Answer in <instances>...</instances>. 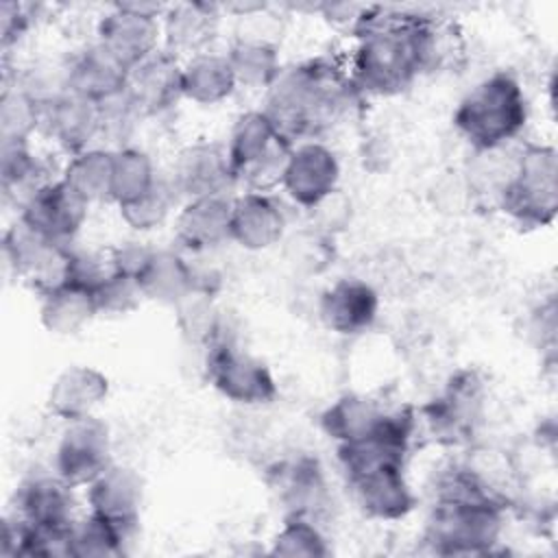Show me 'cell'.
<instances>
[{
	"instance_id": "6da1fadb",
	"label": "cell",
	"mask_w": 558,
	"mask_h": 558,
	"mask_svg": "<svg viewBox=\"0 0 558 558\" xmlns=\"http://www.w3.org/2000/svg\"><path fill=\"white\" fill-rule=\"evenodd\" d=\"M362 100L364 96L342 63L314 57L281 70L279 78L266 89L262 111L294 146L323 140L347 122Z\"/></svg>"
},
{
	"instance_id": "7a4b0ae2",
	"label": "cell",
	"mask_w": 558,
	"mask_h": 558,
	"mask_svg": "<svg viewBox=\"0 0 558 558\" xmlns=\"http://www.w3.org/2000/svg\"><path fill=\"white\" fill-rule=\"evenodd\" d=\"M418 15L381 7L377 20L355 37L347 70L364 98L399 96L423 74Z\"/></svg>"
},
{
	"instance_id": "3957f363",
	"label": "cell",
	"mask_w": 558,
	"mask_h": 558,
	"mask_svg": "<svg viewBox=\"0 0 558 558\" xmlns=\"http://www.w3.org/2000/svg\"><path fill=\"white\" fill-rule=\"evenodd\" d=\"M530 120V102L521 81L497 70L477 81L458 102L451 122L473 150L512 146Z\"/></svg>"
},
{
	"instance_id": "277c9868",
	"label": "cell",
	"mask_w": 558,
	"mask_h": 558,
	"mask_svg": "<svg viewBox=\"0 0 558 558\" xmlns=\"http://www.w3.org/2000/svg\"><path fill=\"white\" fill-rule=\"evenodd\" d=\"M501 499H432L421 541L436 556H486L506 530Z\"/></svg>"
},
{
	"instance_id": "5b68a950",
	"label": "cell",
	"mask_w": 558,
	"mask_h": 558,
	"mask_svg": "<svg viewBox=\"0 0 558 558\" xmlns=\"http://www.w3.org/2000/svg\"><path fill=\"white\" fill-rule=\"evenodd\" d=\"M523 229L551 227L558 216V150L551 144L527 142L517 148L512 174L497 201Z\"/></svg>"
},
{
	"instance_id": "8992f818",
	"label": "cell",
	"mask_w": 558,
	"mask_h": 558,
	"mask_svg": "<svg viewBox=\"0 0 558 558\" xmlns=\"http://www.w3.org/2000/svg\"><path fill=\"white\" fill-rule=\"evenodd\" d=\"M488 388L480 371L458 368L436 397L421 405L418 429L442 447H471L486 423Z\"/></svg>"
},
{
	"instance_id": "52a82bcc",
	"label": "cell",
	"mask_w": 558,
	"mask_h": 558,
	"mask_svg": "<svg viewBox=\"0 0 558 558\" xmlns=\"http://www.w3.org/2000/svg\"><path fill=\"white\" fill-rule=\"evenodd\" d=\"M225 148L238 187L270 192L281 183L292 144L262 109H251L235 118Z\"/></svg>"
},
{
	"instance_id": "ba28073f",
	"label": "cell",
	"mask_w": 558,
	"mask_h": 558,
	"mask_svg": "<svg viewBox=\"0 0 558 558\" xmlns=\"http://www.w3.org/2000/svg\"><path fill=\"white\" fill-rule=\"evenodd\" d=\"M203 351L207 381L227 401L244 408H262L277 399L279 386L270 366L242 349L227 331Z\"/></svg>"
},
{
	"instance_id": "9c48e42d",
	"label": "cell",
	"mask_w": 558,
	"mask_h": 558,
	"mask_svg": "<svg viewBox=\"0 0 558 558\" xmlns=\"http://www.w3.org/2000/svg\"><path fill=\"white\" fill-rule=\"evenodd\" d=\"M74 244L50 242L15 220L2 235L7 270L26 281L39 296L70 283Z\"/></svg>"
},
{
	"instance_id": "30bf717a",
	"label": "cell",
	"mask_w": 558,
	"mask_h": 558,
	"mask_svg": "<svg viewBox=\"0 0 558 558\" xmlns=\"http://www.w3.org/2000/svg\"><path fill=\"white\" fill-rule=\"evenodd\" d=\"M266 484L283 517H305L320 523L333 504L327 471L310 453L275 460L266 469Z\"/></svg>"
},
{
	"instance_id": "8fae6325",
	"label": "cell",
	"mask_w": 558,
	"mask_h": 558,
	"mask_svg": "<svg viewBox=\"0 0 558 558\" xmlns=\"http://www.w3.org/2000/svg\"><path fill=\"white\" fill-rule=\"evenodd\" d=\"M168 4L118 2L96 24V41L133 68L161 46V17Z\"/></svg>"
},
{
	"instance_id": "7c38bea8",
	"label": "cell",
	"mask_w": 558,
	"mask_h": 558,
	"mask_svg": "<svg viewBox=\"0 0 558 558\" xmlns=\"http://www.w3.org/2000/svg\"><path fill=\"white\" fill-rule=\"evenodd\" d=\"M111 464V432L105 421L92 414L65 423L52 453V471L61 480L74 488L89 486Z\"/></svg>"
},
{
	"instance_id": "4fadbf2b",
	"label": "cell",
	"mask_w": 558,
	"mask_h": 558,
	"mask_svg": "<svg viewBox=\"0 0 558 558\" xmlns=\"http://www.w3.org/2000/svg\"><path fill=\"white\" fill-rule=\"evenodd\" d=\"M340 174L338 155L323 140L299 142L288 155L279 187L294 205L316 209L338 192Z\"/></svg>"
},
{
	"instance_id": "5bb4252c",
	"label": "cell",
	"mask_w": 558,
	"mask_h": 558,
	"mask_svg": "<svg viewBox=\"0 0 558 558\" xmlns=\"http://www.w3.org/2000/svg\"><path fill=\"white\" fill-rule=\"evenodd\" d=\"M168 181L179 201L231 194L238 183L222 144L198 140L183 146L168 172Z\"/></svg>"
},
{
	"instance_id": "9a60e30c",
	"label": "cell",
	"mask_w": 558,
	"mask_h": 558,
	"mask_svg": "<svg viewBox=\"0 0 558 558\" xmlns=\"http://www.w3.org/2000/svg\"><path fill=\"white\" fill-rule=\"evenodd\" d=\"M87 211L89 203L59 177L41 185L22 205L17 220L50 242L72 244L87 220Z\"/></svg>"
},
{
	"instance_id": "2e32d148",
	"label": "cell",
	"mask_w": 558,
	"mask_h": 558,
	"mask_svg": "<svg viewBox=\"0 0 558 558\" xmlns=\"http://www.w3.org/2000/svg\"><path fill=\"white\" fill-rule=\"evenodd\" d=\"M124 94L142 118L168 113L183 98V61L159 48L129 70Z\"/></svg>"
},
{
	"instance_id": "e0dca14e",
	"label": "cell",
	"mask_w": 558,
	"mask_h": 558,
	"mask_svg": "<svg viewBox=\"0 0 558 558\" xmlns=\"http://www.w3.org/2000/svg\"><path fill=\"white\" fill-rule=\"evenodd\" d=\"M379 316V292L360 277H340L318 299L320 323L338 336H360Z\"/></svg>"
},
{
	"instance_id": "ac0fdd59",
	"label": "cell",
	"mask_w": 558,
	"mask_h": 558,
	"mask_svg": "<svg viewBox=\"0 0 558 558\" xmlns=\"http://www.w3.org/2000/svg\"><path fill=\"white\" fill-rule=\"evenodd\" d=\"M39 131L68 157L83 153L100 142V105L65 92L41 109Z\"/></svg>"
},
{
	"instance_id": "d6986e66",
	"label": "cell",
	"mask_w": 558,
	"mask_h": 558,
	"mask_svg": "<svg viewBox=\"0 0 558 558\" xmlns=\"http://www.w3.org/2000/svg\"><path fill=\"white\" fill-rule=\"evenodd\" d=\"M13 514L31 525L68 527L76 521L74 486L54 471L33 473L15 488Z\"/></svg>"
},
{
	"instance_id": "ffe728a7",
	"label": "cell",
	"mask_w": 558,
	"mask_h": 558,
	"mask_svg": "<svg viewBox=\"0 0 558 558\" xmlns=\"http://www.w3.org/2000/svg\"><path fill=\"white\" fill-rule=\"evenodd\" d=\"M233 194L183 201L174 216V238L183 251L205 253L231 242Z\"/></svg>"
},
{
	"instance_id": "44dd1931",
	"label": "cell",
	"mask_w": 558,
	"mask_h": 558,
	"mask_svg": "<svg viewBox=\"0 0 558 558\" xmlns=\"http://www.w3.org/2000/svg\"><path fill=\"white\" fill-rule=\"evenodd\" d=\"M288 216L277 196L270 192L244 190L233 194L231 242L246 251H266L283 238Z\"/></svg>"
},
{
	"instance_id": "7402d4cb",
	"label": "cell",
	"mask_w": 558,
	"mask_h": 558,
	"mask_svg": "<svg viewBox=\"0 0 558 558\" xmlns=\"http://www.w3.org/2000/svg\"><path fill=\"white\" fill-rule=\"evenodd\" d=\"M63 63L68 92L94 102H105L120 96L126 87L131 70L98 41L83 46Z\"/></svg>"
},
{
	"instance_id": "603a6c76",
	"label": "cell",
	"mask_w": 558,
	"mask_h": 558,
	"mask_svg": "<svg viewBox=\"0 0 558 558\" xmlns=\"http://www.w3.org/2000/svg\"><path fill=\"white\" fill-rule=\"evenodd\" d=\"M109 395V377L89 364L65 366L50 384L46 408L61 421L92 416Z\"/></svg>"
},
{
	"instance_id": "cb8c5ba5",
	"label": "cell",
	"mask_w": 558,
	"mask_h": 558,
	"mask_svg": "<svg viewBox=\"0 0 558 558\" xmlns=\"http://www.w3.org/2000/svg\"><path fill=\"white\" fill-rule=\"evenodd\" d=\"M222 7L211 2H174L161 17V44L166 50L192 57L209 50L220 28Z\"/></svg>"
},
{
	"instance_id": "d4e9b609",
	"label": "cell",
	"mask_w": 558,
	"mask_h": 558,
	"mask_svg": "<svg viewBox=\"0 0 558 558\" xmlns=\"http://www.w3.org/2000/svg\"><path fill=\"white\" fill-rule=\"evenodd\" d=\"M135 279L144 299L170 307L183 301L192 290L209 286L181 251L168 246H153Z\"/></svg>"
},
{
	"instance_id": "484cf974",
	"label": "cell",
	"mask_w": 558,
	"mask_h": 558,
	"mask_svg": "<svg viewBox=\"0 0 558 558\" xmlns=\"http://www.w3.org/2000/svg\"><path fill=\"white\" fill-rule=\"evenodd\" d=\"M85 488L87 510L137 530L144 506V482L135 469L111 464Z\"/></svg>"
},
{
	"instance_id": "4316f807",
	"label": "cell",
	"mask_w": 558,
	"mask_h": 558,
	"mask_svg": "<svg viewBox=\"0 0 558 558\" xmlns=\"http://www.w3.org/2000/svg\"><path fill=\"white\" fill-rule=\"evenodd\" d=\"M390 408L375 401L368 395L349 392L338 397L320 412V429L323 434L336 442V447L353 445L371 438L386 421Z\"/></svg>"
},
{
	"instance_id": "83f0119b",
	"label": "cell",
	"mask_w": 558,
	"mask_h": 558,
	"mask_svg": "<svg viewBox=\"0 0 558 558\" xmlns=\"http://www.w3.org/2000/svg\"><path fill=\"white\" fill-rule=\"evenodd\" d=\"M235 89H238V81L227 59V52L205 50L183 61V98L185 100L201 107H214L231 98Z\"/></svg>"
},
{
	"instance_id": "f1b7e54d",
	"label": "cell",
	"mask_w": 558,
	"mask_h": 558,
	"mask_svg": "<svg viewBox=\"0 0 558 558\" xmlns=\"http://www.w3.org/2000/svg\"><path fill=\"white\" fill-rule=\"evenodd\" d=\"M46 161L28 144H0V190L2 201L17 211L52 177Z\"/></svg>"
},
{
	"instance_id": "f546056e",
	"label": "cell",
	"mask_w": 558,
	"mask_h": 558,
	"mask_svg": "<svg viewBox=\"0 0 558 558\" xmlns=\"http://www.w3.org/2000/svg\"><path fill=\"white\" fill-rule=\"evenodd\" d=\"M98 316L94 296L87 288L65 283L39 296V320L54 336H74Z\"/></svg>"
},
{
	"instance_id": "4dcf8cb0",
	"label": "cell",
	"mask_w": 558,
	"mask_h": 558,
	"mask_svg": "<svg viewBox=\"0 0 558 558\" xmlns=\"http://www.w3.org/2000/svg\"><path fill=\"white\" fill-rule=\"evenodd\" d=\"M113 159L116 148L92 146L83 153L68 157L61 179L92 203H113Z\"/></svg>"
},
{
	"instance_id": "1f68e13d",
	"label": "cell",
	"mask_w": 558,
	"mask_h": 558,
	"mask_svg": "<svg viewBox=\"0 0 558 558\" xmlns=\"http://www.w3.org/2000/svg\"><path fill=\"white\" fill-rule=\"evenodd\" d=\"M238 87L268 89L281 74L279 48L262 37H240L227 50Z\"/></svg>"
},
{
	"instance_id": "d6a6232c",
	"label": "cell",
	"mask_w": 558,
	"mask_h": 558,
	"mask_svg": "<svg viewBox=\"0 0 558 558\" xmlns=\"http://www.w3.org/2000/svg\"><path fill=\"white\" fill-rule=\"evenodd\" d=\"M135 527H126L92 510L76 517L72 525V556L74 558H116L129 551Z\"/></svg>"
},
{
	"instance_id": "836d02e7",
	"label": "cell",
	"mask_w": 558,
	"mask_h": 558,
	"mask_svg": "<svg viewBox=\"0 0 558 558\" xmlns=\"http://www.w3.org/2000/svg\"><path fill=\"white\" fill-rule=\"evenodd\" d=\"M177 325L181 336L201 349L209 347L216 338H220L227 327L220 310L214 301V290L209 286H201L192 290L183 301L174 305Z\"/></svg>"
},
{
	"instance_id": "e575fe53",
	"label": "cell",
	"mask_w": 558,
	"mask_h": 558,
	"mask_svg": "<svg viewBox=\"0 0 558 558\" xmlns=\"http://www.w3.org/2000/svg\"><path fill=\"white\" fill-rule=\"evenodd\" d=\"M41 126V105L4 78L0 96V144H28Z\"/></svg>"
},
{
	"instance_id": "d590c367",
	"label": "cell",
	"mask_w": 558,
	"mask_h": 558,
	"mask_svg": "<svg viewBox=\"0 0 558 558\" xmlns=\"http://www.w3.org/2000/svg\"><path fill=\"white\" fill-rule=\"evenodd\" d=\"M179 205L181 201L172 190L168 177H159V181L148 192L118 205V211L122 222L129 225L133 231L148 233L163 227L174 207Z\"/></svg>"
},
{
	"instance_id": "8d00e7d4",
	"label": "cell",
	"mask_w": 558,
	"mask_h": 558,
	"mask_svg": "<svg viewBox=\"0 0 558 558\" xmlns=\"http://www.w3.org/2000/svg\"><path fill=\"white\" fill-rule=\"evenodd\" d=\"M153 157L137 146L116 148L113 159V203L122 205L135 196H142L159 181Z\"/></svg>"
},
{
	"instance_id": "74e56055",
	"label": "cell",
	"mask_w": 558,
	"mask_h": 558,
	"mask_svg": "<svg viewBox=\"0 0 558 558\" xmlns=\"http://www.w3.org/2000/svg\"><path fill=\"white\" fill-rule=\"evenodd\" d=\"M270 554L288 558H325L331 554V545L318 521L305 517H283L281 527L270 541Z\"/></svg>"
},
{
	"instance_id": "f35d334b",
	"label": "cell",
	"mask_w": 558,
	"mask_h": 558,
	"mask_svg": "<svg viewBox=\"0 0 558 558\" xmlns=\"http://www.w3.org/2000/svg\"><path fill=\"white\" fill-rule=\"evenodd\" d=\"M92 296H94L98 316L131 314L144 301L137 279L116 268L92 290Z\"/></svg>"
},
{
	"instance_id": "ab89813d",
	"label": "cell",
	"mask_w": 558,
	"mask_h": 558,
	"mask_svg": "<svg viewBox=\"0 0 558 558\" xmlns=\"http://www.w3.org/2000/svg\"><path fill=\"white\" fill-rule=\"evenodd\" d=\"M100 105V142H111V148L129 146L126 140L133 135L137 122L144 118L137 113V109L131 105L126 94L113 96Z\"/></svg>"
},
{
	"instance_id": "60d3db41",
	"label": "cell",
	"mask_w": 558,
	"mask_h": 558,
	"mask_svg": "<svg viewBox=\"0 0 558 558\" xmlns=\"http://www.w3.org/2000/svg\"><path fill=\"white\" fill-rule=\"evenodd\" d=\"M323 20L336 31L347 33L349 37H360L379 15V4H360V2H323L316 4Z\"/></svg>"
},
{
	"instance_id": "b9f144b4",
	"label": "cell",
	"mask_w": 558,
	"mask_h": 558,
	"mask_svg": "<svg viewBox=\"0 0 558 558\" xmlns=\"http://www.w3.org/2000/svg\"><path fill=\"white\" fill-rule=\"evenodd\" d=\"M33 26V4L2 2L0 4V37L2 48L17 44Z\"/></svg>"
}]
</instances>
